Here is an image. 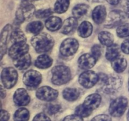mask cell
Listing matches in <instances>:
<instances>
[{
    "instance_id": "cell-1",
    "label": "cell",
    "mask_w": 129,
    "mask_h": 121,
    "mask_svg": "<svg viewBox=\"0 0 129 121\" xmlns=\"http://www.w3.org/2000/svg\"><path fill=\"white\" fill-rule=\"evenodd\" d=\"M31 44L37 52H46L51 50L54 44V39L47 33H39L32 37Z\"/></svg>"
},
{
    "instance_id": "cell-2",
    "label": "cell",
    "mask_w": 129,
    "mask_h": 121,
    "mask_svg": "<svg viewBox=\"0 0 129 121\" xmlns=\"http://www.w3.org/2000/svg\"><path fill=\"white\" fill-rule=\"evenodd\" d=\"M100 79L103 84V91L108 94L115 93L122 85V78L118 76H107L100 74Z\"/></svg>"
},
{
    "instance_id": "cell-3",
    "label": "cell",
    "mask_w": 129,
    "mask_h": 121,
    "mask_svg": "<svg viewBox=\"0 0 129 121\" xmlns=\"http://www.w3.org/2000/svg\"><path fill=\"white\" fill-rule=\"evenodd\" d=\"M52 82L55 85H62L68 83L71 78V73L68 67L63 65L55 66L52 69Z\"/></svg>"
},
{
    "instance_id": "cell-4",
    "label": "cell",
    "mask_w": 129,
    "mask_h": 121,
    "mask_svg": "<svg viewBox=\"0 0 129 121\" xmlns=\"http://www.w3.org/2000/svg\"><path fill=\"white\" fill-rule=\"evenodd\" d=\"M128 105V100L123 97H118L112 101L109 107V112L113 117H121L126 110Z\"/></svg>"
},
{
    "instance_id": "cell-5",
    "label": "cell",
    "mask_w": 129,
    "mask_h": 121,
    "mask_svg": "<svg viewBox=\"0 0 129 121\" xmlns=\"http://www.w3.org/2000/svg\"><path fill=\"white\" fill-rule=\"evenodd\" d=\"M1 81L5 88L10 89L16 84L18 80V73L13 68L8 67L1 72Z\"/></svg>"
},
{
    "instance_id": "cell-6",
    "label": "cell",
    "mask_w": 129,
    "mask_h": 121,
    "mask_svg": "<svg viewBox=\"0 0 129 121\" xmlns=\"http://www.w3.org/2000/svg\"><path fill=\"white\" fill-rule=\"evenodd\" d=\"M35 13V8L31 4L24 3L20 5L16 13V20L19 23L29 20Z\"/></svg>"
},
{
    "instance_id": "cell-7",
    "label": "cell",
    "mask_w": 129,
    "mask_h": 121,
    "mask_svg": "<svg viewBox=\"0 0 129 121\" xmlns=\"http://www.w3.org/2000/svg\"><path fill=\"white\" fill-rule=\"evenodd\" d=\"M79 47L78 40L73 38H68L62 42L60 52L64 56H71L75 54Z\"/></svg>"
},
{
    "instance_id": "cell-8",
    "label": "cell",
    "mask_w": 129,
    "mask_h": 121,
    "mask_svg": "<svg viewBox=\"0 0 129 121\" xmlns=\"http://www.w3.org/2000/svg\"><path fill=\"white\" fill-rule=\"evenodd\" d=\"M23 83L30 89L37 88L42 81V75L39 72L35 70L28 71L23 78Z\"/></svg>"
},
{
    "instance_id": "cell-9",
    "label": "cell",
    "mask_w": 129,
    "mask_h": 121,
    "mask_svg": "<svg viewBox=\"0 0 129 121\" xmlns=\"http://www.w3.org/2000/svg\"><path fill=\"white\" fill-rule=\"evenodd\" d=\"M99 81V76L93 71L84 72L79 77V82L81 86L86 88L93 87Z\"/></svg>"
},
{
    "instance_id": "cell-10",
    "label": "cell",
    "mask_w": 129,
    "mask_h": 121,
    "mask_svg": "<svg viewBox=\"0 0 129 121\" xmlns=\"http://www.w3.org/2000/svg\"><path fill=\"white\" fill-rule=\"evenodd\" d=\"M125 14L122 11L114 10L110 13L105 27L112 28L122 24L125 20Z\"/></svg>"
},
{
    "instance_id": "cell-11",
    "label": "cell",
    "mask_w": 129,
    "mask_h": 121,
    "mask_svg": "<svg viewBox=\"0 0 129 121\" xmlns=\"http://www.w3.org/2000/svg\"><path fill=\"white\" fill-rule=\"evenodd\" d=\"M57 91L49 86L40 87L36 92V96L39 99L43 101L50 102L56 99L58 97Z\"/></svg>"
},
{
    "instance_id": "cell-12",
    "label": "cell",
    "mask_w": 129,
    "mask_h": 121,
    "mask_svg": "<svg viewBox=\"0 0 129 121\" xmlns=\"http://www.w3.org/2000/svg\"><path fill=\"white\" fill-rule=\"evenodd\" d=\"M13 100L18 106H25L30 102V97L26 90L24 88L16 89L13 96Z\"/></svg>"
},
{
    "instance_id": "cell-13",
    "label": "cell",
    "mask_w": 129,
    "mask_h": 121,
    "mask_svg": "<svg viewBox=\"0 0 129 121\" xmlns=\"http://www.w3.org/2000/svg\"><path fill=\"white\" fill-rule=\"evenodd\" d=\"M29 50V46L25 44H13L10 48L8 51L9 55L13 59H16L25 54H27Z\"/></svg>"
},
{
    "instance_id": "cell-14",
    "label": "cell",
    "mask_w": 129,
    "mask_h": 121,
    "mask_svg": "<svg viewBox=\"0 0 129 121\" xmlns=\"http://www.w3.org/2000/svg\"><path fill=\"white\" fill-rule=\"evenodd\" d=\"M96 59L93 55L85 54L78 59V65L81 69H89L93 68L96 63Z\"/></svg>"
},
{
    "instance_id": "cell-15",
    "label": "cell",
    "mask_w": 129,
    "mask_h": 121,
    "mask_svg": "<svg viewBox=\"0 0 129 121\" xmlns=\"http://www.w3.org/2000/svg\"><path fill=\"white\" fill-rule=\"evenodd\" d=\"M102 97L98 93H93L86 98L83 105L90 110H94L98 108L101 103Z\"/></svg>"
},
{
    "instance_id": "cell-16",
    "label": "cell",
    "mask_w": 129,
    "mask_h": 121,
    "mask_svg": "<svg viewBox=\"0 0 129 121\" xmlns=\"http://www.w3.org/2000/svg\"><path fill=\"white\" fill-rule=\"evenodd\" d=\"M13 64L20 70L26 69L31 64V57L30 54H25L13 59Z\"/></svg>"
},
{
    "instance_id": "cell-17",
    "label": "cell",
    "mask_w": 129,
    "mask_h": 121,
    "mask_svg": "<svg viewBox=\"0 0 129 121\" xmlns=\"http://www.w3.org/2000/svg\"><path fill=\"white\" fill-rule=\"evenodd\" d=\"M78 26V21L76 18L69 17L64 21L61 28V33L63 34H71L76 29Z\"/></svg>"
},
{
    "instance_id": "cell-18",
    "label": "cell",
    "mask_w": 129,
    "mask_h": 121,
    "mask_svg": "<svg viewBox=\"0 0 129 121\" xmlns=\"http://www.w3.org/2000/svg\"><path fill=\"white\" fill-rule=\"evenodd\" d=\"M107 15L106 8L104 6L100 5L96 6L93 10L92 13V18L94 22L97 24H100L105 21Z\"/></svg>"
},
{
    "instance_id": "cell-19",
    "label": "cell",
    "mask_w": 129,
    "mask_h": 121,
    "mask_svg": "<svg viewBox=\"0 0 129 121\" xmlns=\"http://www.w3.org/2000/svg\"><path fill=\"white\" fill-rule=\"evenodd\" d=\"M11 29V26L10 24H8L7 25L4 27L1 32V59L3 57L4 54H5L6 50V47H7L8 39L10 32Z\"/></svg>"
},
{
    "instance_id": "cell-20",
    "label": "cell",
    "mask_w": 129,
    "mask_h": 121,
    "mask_svg": "<svg viewBox=\"0 0 129 121\" xmlns=\"http://www.w3.org/2000/svg\"><path fill=\"white\" fill-rule=\"evenodd\" d=\"M52 59L49 55L42 54L37 58L35 62V65L39 69H47L52 64Z\"/></svg>"
},
{
    "instance_id": "cell-21",
    "label": "cell",
    "mask_w": 129,
    "mask_h": 121,
    "mask_svg": "<svg viewBox=\"0 0 129 121\" xmlns=\"http://www.w3.org/2000/svg\"><path fill=\"white\" fill-rule=\"evenodd\" d=\"M45 26L50 31H57L61 28L62 20L57 16H51L45 21Z\"/></svg>"
},
{
    "instance_id": "cell-22",
    "label": "cell",
    "mask_w": 129,
    "mask_h": 121,
    "mask_svg": "<svg viewBox=\"0 0 129 121\" xmlns=\"http://www.w3.org/2000/svg\"><path fill=\"white\" fill-rule=\"evenodd\" d=\"M127 63L124 57L121 56L117 57L112 61V66L117 73H122L127 68Z\"/></svg>"
},
{
    "instance_id": "cell-23",
    "label": "cell",
    "mask_w": 129,
    "mask_h": 121,
    "mask_svg": "<svg viewBox=\"0 0 129 121\" xmlns=\"http://www.w3.org/2000/svg\"><path fill=\"white\" fill-rule=\"evenodd\" d=\"M93 32V26L90 22L84 21L81 23L78 28V34L79 36L83 38L88 37L90 36Z\"/></svg>"
},
{
    "instance_id": "cell-24",
    "label": "cell",
    "mask_w": 129,
    "mask_h": 121,
    "mask_svg": "<svg viewBox=\"0 0 129 121\" xmlns=\"http://www.w3.org/2000/svg\"><path fill=\"white\" fill-rule=\"evenodd\" d=\"M10 39L13 44H25L26 42L25 34L20 29H16L12 32Z\"/></svg>"
},
{
    "instance_id": "cell-25",
    "label": "cell",
    "mask_w": 129,
    "mask_h": 121,
    "mask_svg": "<svg viewBox=\"0 0 129 121\" xmlns=\"http://www.w3.org/2000/svg\"><path fill=\"white\" fill-rule=\"evenodd\" d=\"M120 53V49L117 44H112L108 46L106 52V58L107 60L112 61L113 59L119 56Z\"/></svg>"
},
{
    "instance_id": "cell-26",
    "label": "cell",
    "mask_w": 129,
    "mask_h": 121,
    "mask_svg": "<svg viewBox=\"0 0 129 121\" xmlns=\"http://www.w3.org/2000/svg\"><path fill=\"white\" fill-rule=\"evenodd\" d=\"M62 95L64 99L69 102H73L78 98L79 96V92L76 88H68L64 89Z\"/></svg>"
},
{
    "instance_id": "cell-27",
    "label": "cell",
    "mask_w": 129,
    "mask_h": 121,
    "mask_svg": "<svg viewBox=\"0 0 129 121\" xmlns=\"http://www.w3.org/2000/svg\"><path fill=\"white\" fill-rule=\"evenodd\" d=\"M98 39H99L101 44L107 47L112 45L113 43V40H114L113 35L111 33L105 31L101 32L100 33H99Z\"/></svg>"
},
{
    "instance_id": "cell-28",
    "label": "cell",
    "mask_w": 129,
    "mask_h": 121,
    "mask_svg": "<svg viewBox=\"0 0 129 121\" xmlns=\"http://www.w3.org/2000/svg\"><path fill=\"white\" fill-rule=\"evenodd\" d=\"M30 118V112L26 108H20L14 114L15 121H28Z\"/></svg>"
},
{
    "instance_id": "cell-29",
    "label": "cell",
    "mask_w": 129,
    "mask_h": 121,
    "mask_svg": "<svg viewBox=\"0 0 129 121\" xmlns=\"http://www.w3.org/2000/svg\"><path fill=\"white\" fill-rule=\"evenodd\" d=\"M69 0H57L54 6V11L57 13H63L68 10Z\"/></svg>"
},
{
    "instance_id": "cell-30",
    "label": "cell",
    "mask_w": 129,
    "mask_h": 121,
    "mask_svg": "<svg viewBox=\"0 0 129 121\" xmlns=\"http://www.w3.org/2000/svg\"><path fill=\"white\" fill-rule=\"evenodd\" d=\"M88 10V5L84 4H79L74 6L73 9V14L75 18H81L86 13Z\"/></svg>"
},
{
    "instance_id": "cell-31",
    "label": "cell",
    "mask_w": 129,
    "mask_h": 121,
    "mask_svg": "<svg viewBox=\"0 0 129 121\" xmlns=\"http://www.w3.org/2000/svg\"><path fill=\"white\" fill-rule=\"evenodd\" d=\"M44 28V25L42 22L39 21H32L26 26V30L28 32L34 34H38L41 32Z\"/></svg>"
},
{
    "instance_id": "cell-32",
    "label": "cell",
    "mask_w": 129,
    "mask_h": 121,
    "mask_svg": "<svg viewBox=\"0 0 129 121\" xmlns=\"http://www.w3.org/2000/svg\"><path fill=\"white\" fill-rule=\"evenodd\" d=\"M92 110L89 109L83 104L78 106L75 110V113L81 117H88L92 113Z\"/></svg>"
},
{
    "instance_id": "cell-33",
    "label": "cell",
    "mask_w": 129,
    "mask_h": 121,
    "mask_svg": "<svg viewBox=\"0 0 129 121\" xmlns=\"http://www.w3.org/2000/svg\"><path fill=\"white\" fill-rule=\"evenodd\" d=\"M117 34L121 38L129 37V23H126L118 26L117 30Z\"/></svg>"
},
{
    "instance_id": "cell-34",
    "label": "cell",
    "mask_w": 129,
    "mask_h": 121,
    "mask_svg": "<svg viewBox=\"0 0 129 121\" xmlns=\"http://www.w3.org/2000/svg\"><path fill=\"white\" fill-rule=\"evenodd\" d=\"M53 11L51 9H45V10H40L35 11V16L38 18H44L52 15Z\"/></svg>"
},
{
    "instance_id": "cell-35",
    "label": "cell",
    "mask_w": 129,
    "mask_h": 121,
    "mask_svg": "<svg viewBox=\"0 0 129 121\" xmlns=\"http://www.w3.org/2000/svg\"><path fill=\"white\" fill-rule=\"evenodd\" d=\"M47 112L50 115H55L61 111L62 108L60 105L57 104H50L47 107Z\"/></svg>"
},
{
    "instance_id": "cell-36",
    "label": "cell",
    "mask_w": 129,
    "mask_h": 121,
    "mask_svg": "<svg viewBox=\"0 0 129 121\" xmlns=\"http://www.w3.org/2000/svg\"><path fill=\"white\" fill-rule=\"evenodd\" d=\"M102 48L99 45H94L91 48L92 55L96 59V60H98L102 55Z\"/></svg>"
},
{
    "instance_id": "cell-37",
    "label": "cell",
    "mask_w": 129,
    "mask_h": 121,
    "mask_svg": "<svg viewBox=\"0 0 129 121\" xmlns=\"http://www.w3.org/2000/svg\"><path fill=\"white\" fill-rule=\"evenodd\" d=\"M33 121H51V120L45 113H40L35 115Z\"/></svg>"
},
{
    "instance_id": "cell-38",
    "label": "cell",
    "mask_w": 129,
    "mask_h": 121,
    "mask_svg": "<svg viewBox=\"0 0 129 121\" xmlns=\"http://www.w3.org/2000/svg\"><path fill=\"white\" fill-rule=\"evenodd\" d=\"M91 121H112V118L107 115L102 114L94 117Z\"/></svg>"
},
{
    "instance_id": "cell-39",
    "label": "cell",
    "mask_w": 129,
    "mask_h": 121,
    "mask_svg": "<svg viewBox=\"0 0 129 121\" xmlns=\"http://www.w3.org/2000/svg\"><path fill=\"white\" fill-rule=\"evenodd\" d=\"M63 121H84L81 116L78 115H71L65 117Z\"/></svg>"
},
{
    "instance_id": "cell-40",
    "label": "cell",
    "mask_w": 129,
    "mask_h": 121,
    "mask_svg": "<svg viewBox=\"0 0 129 121\" xmlns=\"http://www.w3.org/2000/svg\"><path fill=\"white\" fill-rule=\"evenodd\" d=\"M121 49L125 54H129V39L123 42L121 45Z\"/></svg>"
},
{
    "instance_id": "cell-41",
    "label": "cell",
    "mask_w": 129,
    "mask_h": 121,
    "mask_svg": "<svg viewBox=\"0 0 129 121\" xmlns=\"http://www.w3.org/2000/svg\"><path fill=\"white\" fill-rule=\"evenodd\" d=\"M10 118V114L8 112L4 110H1V119L0 121H8Z\"/></svg>"
},
{
    "instance_id": "cell-42",
    "label": "cell",
    "mask_w": 129,
    "mask_h": 121,
    "mask_svg": "<svg viewBox=\"0 0 129 121\" xmlns=\"http://www.w3.org/2000/svg\"><path fill=\"white\" fill-rule=\"evenodd\" d=\"M124 11H125V14L127 15L128 17H129V1H127L124 5Z\"/></svg>"
},
{
    "instance_id": "cell-43",
    "label": "cell",
    "mask_w": 129,
    "mask_h": 121,
    "mask_svg": "<svg viewBox=\"0 0 129 121\" xmlns=\"http://www.w3.org/2000/svg\"><path fill=\"white\" fill-rule=\"evenodd\" d=\"M107 2L112 5H117L120 3V0H107Z\"/></svg>"
},
{
    "instance_id": "cell-44",
    "label": "cell",
    "mask_w": 129,
    "mask_h": 121,
    "mask_svg": "<svg viewBox=\"0 0 129 121\" xmlns=\"http://www.w3.org/2000/svg\"><path fill=\"white\" fill-rule=\"evenodd\" d=\"M1 98H5V97H6V92H5V89H4L3 85L1 86Z\"/></svg>"
},
{
    "instance_id": "cell-45",
    "label": "cell",
    "mask_w": 129,
    "mask_h": 121,
    "mask_svg": "<svg viewBox=\"0 0 129 121\" xmlns=\"http://www.w3.org/2000/svg\"><path fill=\"white\" fill-rule=\"evenodd\" d=\"M89 2H100V1H103V0H88Z\"/></svg>"
},
{
    "instance_id": "cell-46",
    "label": "cell",
    "mask_w": 129,
    "mask_h": 121,
    "mask_svg": "<svg viewBox=\"0 0 129 121\" xmlns=\"http://www.w3.org/2000/svg\"><path fill=\"white\" fill-rule=\"evenodd\" d=\"M127 121H129V110H128V113H127Z\"/></svg>"
},
{
    "instance_id": "cell-47",
    "label": "cell",
    "mask_w": 129,
    "mask_h": 121,
    "mask_svg": "<svg viewBox=\"0 0 129 121\" xmlns=\"http://www.w3.org/2000/svg\"><path fill=\"white\" fill-rule=\"evenodd\" d=\"M128 85H129V79H128ZM128 89H129V88H128Z\"/></svg>"
},
{
    "instance_id": "cell-48",
    "label": "cell",
    "mask_w": 129,
    "mask_h": 121,
    "mask_svg": "<svg viewBox=\"0 0 129 121\" xmlns=\"http://www.w3.org/2000/svg\"><path fill=\"white\" fill-rule=\"evenodd\" d=\"M35 1H37V0H35Z\"/></svg>"
}]
</instances>
